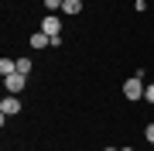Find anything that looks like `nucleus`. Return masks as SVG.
<instances>
[{
  "instance_id": "10",
  "label": "nucleus",
  "mask_w": 154,
  "mask_h": 151,
  "mask_svg": "<svg viewBox=\"0 0 154 151\" xmlns=\"http://www.w3.org/2000/svg\"><path fill=\"white\" fill-rule=\"evenodd\" d=\"M144 100H147V103H154V83H147V90H144Z\"/></svg>"
},
{
  "instance_id": "9",
  "label": "nucleus",
  "mask_w": 154,
  "mask_h": 151,
  "mask_svg": "<svg viewBox=\"0 0 154 151\" xmlns=\"http://www.w3.org/2000/svg\"><path fill=\"white\" fill-rule=\"evenodd\" d=\"M62 4H65V0H45V7H48V11H62Z\"/></svg>"
},
{
  "instance_id": "12",
  "label": "nucleus",
  "mask_w": 154,
  "mask_h": 151,
  "mask_svg": "<svg viewBox=\"0 0 154 151\" xmlns=\"http://www.w3.org/2000/svg\"><path fill=\"white\" fill-rule=\"evenodd\" d=\"M120 151H134V148H120Z\"/></svg>"
},
{
  "instance_id": "6",
  "label": "nucleus",
  "mask_w": 154,
  "mask_h": 151,
  "mask_svg": "<svg viewBox=\"0 0 154 151\" xmlns=\"http://www.w3.org/2000/svg\"><path fill=\"white\" fill-rule=\"evenodd\" d=\"M79 11H82V0H65L62 4V14H69V17H75Z\"/></svg>"
},
{
  "instance_id": "7",
  "label": "nucleus",
  "mask_w": 154,
  "mask_h": 151,
  "mask_svg": "<svg viewBox=\"0 0 154 151\" xmlns=\"http://www.w3.org/2000/svg\"><path fill=\"white\" fill-rule=\"evenodd\" d=\"M17 72V58H0V76H14Z\"/></svg>"
},
{
  "instance_id": "14",
  "label": "nucleus",
  "mask_w": 154,
  "mask_h": 151,
  "mask_svg": "<svg viewBox=\"0 0 154 151\" xmlns=\"http://www.w3.org/2000/svg\"><path fill=\"white\" fill-rule=\"evenodd\" d=\"M151 83H154V72H151Z\"/></svg>"
},
{
  "instance_id": "11",
  "label": "nucleus",
  "mask_w": 154,
  "mask_h": 151,
  "mask_svg": "<svg viewBox=\"0 0 154 151\" xmlns=\"http://www.w3.org/2000/svg\"><path fill=\"white\" fill-rule=\"evenodd\" d=\"M144 137H147L151 144H154V124H147V127H144Z\"/></svg>"
},
{
  "instance_id": "2",
  "label": "nucleus",
  "mask_w": 154,
  "mask_h": 151,
  "mask_svg": "<svg viewBox=\"0 0 154 151\" xmlns=\"http://www.w3.org/2000/svg\"><path fill=\"white\" fill-rule=\"evenodd\" d=\"M41 31L48 34V38H62V17H55V14H48L41 21Z\"/></svg>"
},
{
  "instance_id": "13",
  "label": "nucleus",
  "mask_w": 154,
  "mask_h": 151,
  "mask_svg": "<svg viewBox=\"0 0 154 151\" xmlns=\"http://www.w3.org/2000/svg\"><path fill=\"white\" fill-rule=\"evenodd\" d=\"M103 151H116V148H103Z\"/></svg>"
},
{
  "instance_id": "5",
  "label": "nucleus",
  "mask_w": 154,
  "mask_h": 151,
  "mask_svg": "<svg viewBox=\"0 0 154 151\" xmlns=\"http://www.w3.org/2000/svg\"><path fill=\"white\" fill-rule=\"evenodd\" d=\"M48 45H51V38H48L45 31H34V34H31V48H48Z\"/></svg>"
},
{
  "instance_id": "8",
  "label": "nucleus",
  "mask_w": 154,
  "mask_h": 151,
  "mask_svg": "<svg viewBox=\"0 0 154 151\" xmlns=\"http://www.w3.org/2000/svg\"><path fill=\"white\" fill-rule=\"evenodd\" d=\"M17 72L28 76V72H31V58H17Z\"/></svg>"
},
{
  "instance_id": "4",
  "label": "nucleus",
  "mask_w": 154,
  "mask_h": 151,
  "mask_svg": "<svg viewBox=\"0 0 154 151\" xmlns=\"http://www.w3.org/2000/svg\"><path fill=\"white\" fill-rule=\"evenodd\" d=\"M21 110V100H17V96L11 93V96H4V103H0V113H4V117H11V113H17Z\"/></svg>"
},
{
  "instance_id": "1",
  "label": "nucleus",
  "mask_w": 154,
  "mask_h": 151,
  "mask_svg": "<svg viewBox=\"0 0 154 151\" xmlns=\"http://www.w3.org/2000/svg\"><path fill=\"white\" fill-rule=\"evenodd\" d=\"M144 90H147V83H144L137 72L123 83V96H127V100H144Z\"/></svg>"
},
{
  "instance_id": "3",
  "label": "nucleus",
  "mask_w": 154,
  "mask_h": 151,
  "mask_svg": "<svg viewBox=\"0 0 154 151\" xmlns=\"http://www.w3.org/2000/svg\"><path fill=\"white\" fill-rule=\"evenodd\" d=\"M4 86H7V93H21L24 86H28V76H21V72H14V76H4Z\"/></svg>"
}]
</instances>
